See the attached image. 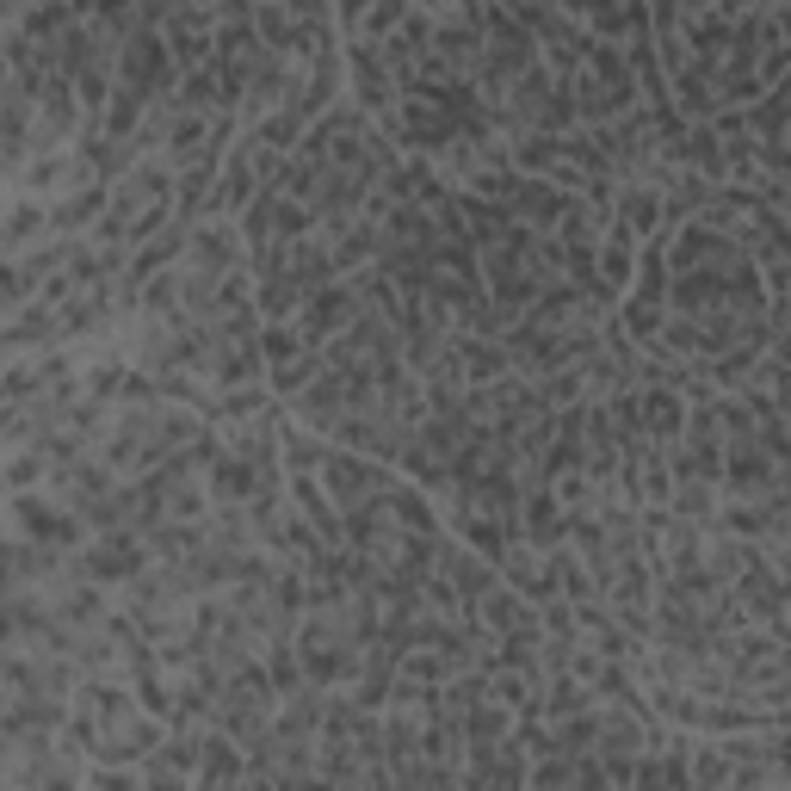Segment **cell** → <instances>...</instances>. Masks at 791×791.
<instances>
[{
	"label": "cell",
	"instance_id": "obj_1",
	"mask_svg": "<svg viewBox=\"0 0 791 791\" xmlns=\"http://www.w3.org/2000/svg\"><path fill=\"white\" fill-rule=\"evenodd\" d=\"M13 520L31 532V544H75V520L44 495H13Z\"/></svg>",
	"mask_w": 791,
	"mask_h": 791
},
{
	"label": "cell",
	"instance_id": "obj_2",
	"mask_svg": "<svg viewBox=\"0 0 791 791\" xmlns=\"http://www.w3.org/2000/svg\"><path fill=\"white\" fill-rule=\"evenodd\" d=\"M93 569H99V575H130V569H136V550H130V544H118V550H99V557H93Z\"/></svg>",
	"mask_w": 791,
	"mask_h": 791
},
{
	"label": "cell",
	"instance_id": "obj_3",
	"mask_svg": "<svg viewBox=\"0 0 791 791\" xmlns=\"http://www.w3.org/2000/svg\"><path fill=\"white\" fill-rule=\"evenodd\" d=\"M334 7H340V31H347V25L365 13V0H334Z\"/></svg>",
	"mask_w": 791,
	"mask_h": 791
}]
</instances>
